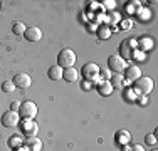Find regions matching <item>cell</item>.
<instances>
[{
  "mask_svg": "<svg viewBox=\"0 0 158 151\" xmlns=\"http://www.w3.org/2000/svg\"><path fill=\"white\" fill-rule=\"evenodd\" d=\"M76 52L73 49H62L57 54V66L62 67V69H67V67H74L76 64Z\"/></svg>",
  "mask_w": 158,
  "mask_h": 151,
  "instance_id": "1",
  "label": "cell"
},
{
  "mask_svg": "<svg viewBox=\"0 0 158 151\" xmlns=\"http://www.w3.org/2000/svg\"><path fill=\"white\" fill-rule=\"evenodd\" d=\"M138 49V40L130 37V39H125L119 45V57L121 59H131V54Z\"/></svg>",
  "mask_w": 158,
  "mask_h": 151,
  "instance_id": "2",
  "label": "cell"
},
{
  "mask_svg": "<svg viewBox=\"0 0 158 151\" xmlns=\"http://www.w3.org/2000/svg\"><path fill=\"white\" fill-rule=\"evenodd\" d=\"M19 116L22 119H34L37 116V104L34 101H24V103H20Z\"/></svg>",
  "mask_w": 158,
  "mask_h": 151,
  "instance_id": "3",
  "label": "cell"
},
{
  "mask_svg": "<svg viewBox=\"0 0 158 151\" xmlns=\"http://www.w3.org/2000/svg\"><path fill=\"white\" fill-rule=\"evenodd\" d=\"M133 89H136L138 94L146 96V94H150L153 91V81L148 77V76H141V77H138L136 81H135Z\"/></svg>",
  "mask_w": 158,
  "mask_h": 151,
  "instance_id": "4",
  "label": "cell"
},
{
  "mask_svg": "<svg viewBox=\"0 0 158 151\" xmlns=\"http://www.w3.org/2000/svg\"><path fill=\"white\" fill-rule=\"evenodd\" d=\"M108 67H110V71L113 74H121L126 69V60L121 59L119 55H111L108 59Z\"/></svg>",
  "mask_w": 158,
  "mask_h": 151,
  "instance_id": "5",
  "label": "cell"
},
{
  "mask_svg": "<svg viewBox=\"0 0 158 151\" xmlns=\"http://www.w3.org/2000/svg\"><path fill=\"white\" fill-rule=\"evenodd\" d=\"M99 69H101V67L98 66V64L88 62V64H84V66H82L81 76H82L84 79H88V81H94V77H98V76H99Z\"/></svg>",
  "mask_w": 158,
  "mask_h": 151,
  "instance_id": "6",
  "label": "cell"
},
{
  "mask_svg": "<svg viewBox=\"0 0 158 151\" xmlns=\"http://www.w3.org/2000/svg\"><path fill=\"white\" fill-rule=\"evenodd\" d=\"M22 126V133H24L27 138H32V136H37L39 133V124L34 119H22V123H19Z\"/></svg>",
  "mask_w": 158,
  "mask_h": 151,
  "instance_id": "7",
  "label": "cell"
},
{
  "mask_svg": "<svg viewBox=\"0 0 158 151\" xmlns=\"http://www.w3.org/2000/svg\"><path fill=\"white\" fill-rule=\"evenodd\" d=\"M20 123V116H19V112L15 111H7V112H3V116H2V124L5 128H14V126H17V124Z\"/></svg>",
  "mask_w": 158,
  "mask_h": 151,
  "instance_id": "8",
  "label": "cell"
},
{
  "mask_svg": "<svg viewBox=\"0 0 158 151\" xmlns=\"http://www.w3.org/2000/svg\"><path fill=\"white\" fill-rule=\"evenodd\" d=\"M12 81H14V84H15V88H19V89H27L29 86L32 84L31 76H29V74H24V72L17 74L15 77L12 79Z\"/></svg>",
  "mask_w": 158,
  "mask_h": 151,
  "instance_id": "9",
  "label": "cell"
},
{
  "mask_svg": "<svg viewBox=\"0 0 158 151\" xmlns=\"http://www.w3.org/2000/svg\"><path fill=\"white\" fill-rule=\"evenodd\" d=\"M24 37L29 42H39V40L42 39V30L39 27H27L24 32Z\"/></svg>",
  "mask_w": 158,
  "mask_h": 151,
  "instance_id": "10",
  "label": "cell"
},
{
  "mask_svg": "<svg viewBox=\"0 0 158 151\" xmlns=\"http://www.w3.org/2000/svg\"><path fill=\"white\" fill-rule=\"evenodd\" d=\"M125 81L128 82H135L138 77H141V71H140V67L138 66H128L126 69H125Z\"/></svg>",
  "mask_w": 158,
  "mask_h": 151,
  "instance_id": "11",
  "label": "cell"
},
{
  "mask_svg": "<svg viewBox=\"0 0 158 151\" xmlns=\"http://www.w3.org/2000/svg\"><path fill=\"white\" fill-rule=\"evenodd\" d=\"M114 141L118 146H125V145H130L131 141V133L128 129H118L114 134Z\"/></svg>",
  "mask_w": 158,
  "mask_h": 151,
  "instance_id": "12",
  "label": "cell"
},
{
  "mask_svg": "<svg viewBox=\"0 0 158 151\" xmlns=\"http://www.w3.org/2000/svg\"><path fill=\"white\" fill-rule=\"evenodd\" d=\"M25 148L29 151H40L42 149V141H40V138H35V136L27 138L25 139Z\"/></svg>",
  "mask_w": 158,
  "mask_h": 151,
  "instance_id": "13",
  "label": "cell"
},
{
  "mask_svg": "<svg viewBox=\"0 0 158 151\" xmlns=\"http://www.w3.org/2000/svg\"><path fill=\"white\" fill-rule=\"evenodd\" d=\"M79 77V71L76 69V67H67V69H64L62 72V79L67 82H76Z\"/></svg>",
  "mask_w": 158,
  "mask_h": 151,
  "instance_id": "14",
  "label": "cell"
},
{
  "mask_svg": "<svg viewBox=\"0 0 158 151\" xmlns=\"http://www.w3.org/2000/svg\"><path fill=\"white\" fill-rule=\"evenodd\" d=\"M62 72H64V69L56 64V66H51V67H49L47 76H49V79H51V81H61V79H62Z\"/></svg>",
  "mask_w": 158,
  "mask_h": 151,
  "instance_id": "15",
  "label": "cell"
},
{
  "mask_svg": "<svg viewBox=\"0 0 158 151\" xmlns=\"http://www.w3.org/2000/svg\"><path fill=\"white\" fill-rule=\"evenodd\" d=\"M153 39L152 37H141L140 40H138V51H141V52H145L146 54V51H152L153 49Z\"/></svg>",
  "mask_w": 158,
  "mask_h": 151,
  "instance_id": "16",
  "label": "cell"
},
{
  "mask_svg": "<svg viewBox=\"0 0 158 151\" xmlns=\"http://www.w3.org/2000/svg\"><path fill=\"white\" fill-rule=\"evenodd\" d=\"M113 86L110 84V81H101L99 84H98V92L101 94V96H104V97H108V96H111L113 94Z\"/></svg>",
  "mask_w": 158,
  "mask_h": 151,
  "instance_id": "17",
  "label": "cell"
},
{
  "mask_svg": "<svg viewBox=\"0 0 158 151\" xmlns=\"http://www.w3.org/2000/svg\"><path fill=\"white\" fill-rule=\"evenodd\" d=\"M111 32H113V30L110 29V25H108V24L99 25V27H98V30H96L98 37H99L101 40H108V39L111 37Z\"/></svg>",
  "mask_w": 158,
  "mask_h": 151,
  "instance_id": "18",
  "label": "cell"
},
{
  "mask_svg": "<svg viewBox=\"0 0 158 151\" xmlns=\"http://www.w3.org/2000/svg\"><path fill=\"white\" fill-rule=\"evenodd\" d=\"M110 84L113 88H121V86H125V77L121 74H113L110 79Z\"/></svg>",
  "mask_w": 158,
  "mask_h": 151,
  "instance_id": "19",
  "label": "cell"
},
{
  "mask_svg": "<svg viewBox=\"0 0 158 151\" xmlns=\"http://www.w3.org/2000/svg\"><path fill=\"white\" fill-rule=\"evenodd\" d=\"M22 145H24V139H22L20 136H10V138H9V146H10L12 149L20 148Z\"/></svg>",
  "mask_w": 158,
  "mask_h": 151,
  "instance_id": "20",
  "label": "cell"
},
{
  "mask_svg": "<svg viewBox=\"0 0 158 151\" xmlns=\"http://www.w3.org/2000/svg\"><path fill=\"white\" fill-rule=\"evenodd\" d=\"M25 25L22 24V22H15V24L12 25V30H14V34H17V35H24V32H25Z\"/></svg>",
  "mask_w": 158,
  "mask_h": 151,
  "instance_id": "21",
  "label": "cell"
},
{
  "mask_svg": "<svg viewBox=\"0 0 158 151\" xmlns=\"http://www.w3.org/2000/svg\"><path fill=\"white\" fill-rule=\"evenodd\" d=\"M14 89H15L14 81H5V82L2 84V91H3V92H12Z\"/></svg>",
  "mask_w": 158,
  "mask_h": 151,
  "instance_id": "22",
  "label": "cell"
},
{
  "mask_svg": "<svg viewBox=\"0 0 158 151\" xmlns=\"http://www.w3.org/2000/svg\"><path fill=\"white\" fill-rule=\"evenodd\" d=\"M111 76H113L111 71H108V69H99V79H101V81H110Z\"/></svg>",
  "mask_w": 158,
  "mask_h": 151,
  "instance_id": "23",
  "label": "cell"
},
{
  "mask_svg": "<svg viewBox=\"0 0 158 151\" xmlns=\"http://www.w3.org/2000/svg\"><path fill=\"white\" fill-rule=\"evenodd\" d=\"M150 10L148 9H141L140 12H138V17H140V20H143V22H146V20H150Z\"/></svg>",
  "mask_w": 158,
  "mask_h": 151,
  "instance_id": "24",
  "label": "cell"
},
{
  "mask_svg": "<svg viewBox=\"0 0 158 151\" xmlns=\"http://www.w3.org/2000/svg\"><path fill=\"white\" fill-rule=\"evenodd\" d=\"M128 10H130V12L131 14H133V12H140V10H141V5H140V2H130V5H128Z\"/></svg>",
  "mask_w": 158,
  "mask_h": 151,
  "instance_id": "25",
  "label": "cell"
},
{
  "mask_svg": "<svg viewBox=\"0 0 158 151\" xmlns=\"http://www.w3.org/2000/svg\"><path fill=\"white\" fill-rule=\"evenodd\" d=\"M131 59H136V60H143L145 59V52H141V51H135L133 54H131Z\"/></svg>",
  "mask_w": 158,
  "mask_h": 151,
  "instance_id": "26",
  "label": "cell"
},
{
  "mask_svg": "<svg viewBox=\"0 0 158 151\" xmlns=\"http://www.w3.org/2000/svg\"><path fill=\"white\" fill-rule=\"evenodd\" d=\"M145 141L148 143V145H156V138H155V134H146V136H145Z\"/></svg>",
  "mask_w": 158,
  "mask_h": 151,
  "instance_id": "27",
  "label": "cell"
},
{
  "mask_svg": "<svg viewBox=\"0 0 158 151\" xmlns=\"http://www.w3.org/2000/svg\"><path fill=\"white\" fill-rule=\"evenodd\" d=\"M119 18H121V17H119V14L113 12V14H111V18H108V24H110V22H111V24H116V22H118Z\"/></svg>",
  "mask_w": 158,
  "mask_h": 151,
  "instance_id": "28",
  "label": "cell"
},
{
  "mask_svg": "<svg viewBox=\"0 0 158 151\" xmlns=\"http://www.w3.org/2000/svg\"><path fill=\"white\" fill-rule=\"evenodd\" d=\"M19 108H20V101H14V103L10 104V111H15V112H19Z\"/></svg>",
  "mask_w": 158,
  "mask_h": 151,
  "instance_id": "29",
  "label": "cell"
},
{
  "mask_svg": "<svg viewBox=\"0 0 158 151\" xmlns=\"http://www.w3.org/2000/svg\"><path fill=\"white\" fill-rule=\"evenodd\" d=\"M114 0H106V2H103V5L104 7H110V9H113V7H114Z\"/></svg>",
  "mask_w": 158,
  "mask_h": 151,
  "instance_id": "30",
  "label": "cell"
},
{
  "mask_svg": "<svg viewBox=\"0 0 158 151\" xmlns=\"http://www.w3.org/2000/svg\"><path fill=\"white\" fill-rule=\"evenodd\" d=\"M130 151H145V148H143L141 145H135V146H131Z\"/></svg>",
  "mask_w": 158,
  "mask_h": 151,
  "instance_id": "31",
  "label": "cell"
},
{
  "mask_svg": "<svg viewBox=\"0 0 158 151\" xmlns=\"http://www.w3.org/2000/svg\"><path fill=\"white\" fill-rule=\"evenodd\" d=\"M121 27L123 29H130L131 27V20H123L121 22Z\"/></svg>",
  "mask_w": 158,
  "mask_h": 151,
  "instance_id": "32",
  "label": "cell"
},
{
  "mask_svg": "<svg viewBox=\"0 0 158 151\" xmlns=\"http://www.w3.org/2000/svg\"><path fill=\"white\" fill-rule=\"evenodd\" d=\"M128 96H133V89H130V91H128ZM136 96H138V94H135V97H136ZM130 99L133 101V97H130Z\"/></svg>",
  "mask_w": 158,
  "mask_h": 151,
  "instance_id": "33",
  "label": "cell"
},
{
  "mask_svg": "<svg viewBox=\"0 0 158 151\" xmlns=\"http://www.w3.org/2000/svg\"><path fill=\"white\" fill-rule=\"evenodd\" d=\"M12 151H29L27 148H24V146H20V148H17V149H12Z\"/></svg>",
  "mask_w": 158,
  "mask_h": 151,
  "instance_id": "34",
  "label": "cell"
},
{
  "mask_svg": "<svg viewBox=\"0 0 158 151\" xmlns=\"http://www.w3.org/2000/svg\"><path fill=\"white\" fill-rule=\"evenodd\" d=\"M121 148H123V151H130V146H128V145H125V146H121Z\"/></svg>",
  "mask_w": 158,
  "mask_h": 151,
  "instance_id": "35",
  "label": "cell"
},
{
  "mask_svg": "<svg viewBox=\"0 0 158 151\" xmlns=\"http://www.w3.org/2000/svg\"><path fill=\"white\" fill-rule=\"evenodd\" d=\"M152 151H156V149H152Z\"/></svg>",
  "mask_w": 158,
  "mask_h": 151,
  "instance_id": "36",
  "label": "cell"
}]
</instances>
